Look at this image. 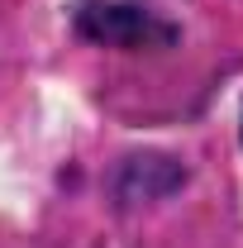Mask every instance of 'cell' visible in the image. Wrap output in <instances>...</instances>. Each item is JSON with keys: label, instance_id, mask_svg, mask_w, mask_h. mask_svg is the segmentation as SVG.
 <instances>
[{"label": "cell", "instance_id": "obj_1", "mask_svg": "<svg viewBox=\"0 0 243 248\" xmlns=\"http://www.w3.org/2000/svg\"><path fill=\"white\" fill-rule=\"evenodd\" d=\"M76 33L100 48H167L177 43V24L157 19L138 5H115V0H81L76 5Z\"/></svg>", "mask_w": 243, "mask_h": 248}]
</instances>
